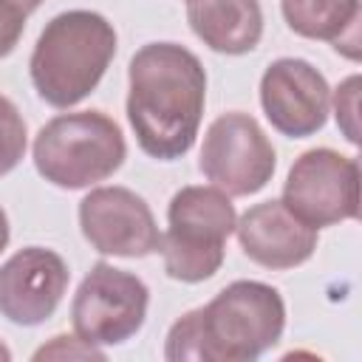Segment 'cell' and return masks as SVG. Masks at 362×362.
Returning a JSON list of instances; mask_svg holds the SVG:
<instances>
[{"label":"cell","instance_id":"cell-19","mask_svg":"<svg viewBox=\"0 0 362 362\" xmlns=\"http://www.w3.org/2000/svg\"><path fill=\"white\" fill-rule=\"evenodd\" d=\"M8 238H11V229H8V215H6V209L0 206V255H3V249L8 246Z\"/></svg>","mask_w":362,"mask_h":362},{"label":"cell","instance_id":"cell-9","mask_svg":"<svg viewBox=\"0 0 362 362\" xmlns=\"http://www.w3.org/2000/svg\"><path fill=\"white\" fill-rule=\"evenodd\" d=\"M82 238L99 255L147 257L161 249L153 209L127 187H96L79 201Z\"/></svg>","mask_w":362,"mask_h":362},{"label":"cell","instance_id":"cell-4","mask_svg":"<svg viewBox=\"0 0 362 362\" xmlns=\"http://www.w3.org/2000/svg\"><path fill=\"white\" fill-rule=\"evenodd\" d=\"M238 212L218 187H181L167 206V232L161 257L167 277L178 283H204L223 266L226 240L235 232Z\"/></svg>","mask_w":362,"mask_h":362},{"label":"cell","instance_id":"cell-11","mask_svg":"<svg viewBox=\"0 0 362 362\" xmlns=\"http://www.w3.org/2000/svg\"><path fill=\"white\" fill-rule=\"evenodd\" d=\"M68 263L45 246H25L0 266V317L34 328L54 317L68 291Z\"/></svg>","mask_w":362,"mask_h":362},{"label":"cell","instance_id":"cell-6","mask_svg":"<svg viewBox=\"0 0 362 362\" xmlns=\"http://www.w3.org/2000/svg\"><path fill=\"white\" fill-rule=\"evenodd\" d=\"M150 288L133 272L105 260L93 263L71 303L74 334L96 348L122 345L136 337L147 320Z\"/></svg>","mask_w":362,"mask_h":362},{"label":"cell","instance_id":"cell-14","mask_svg":"<svg viewBox=\"0 0 362 362\" xmlns=\"http://www.w3.org/2000/svg\"><path fill=\"white\" fill-rule=\"evenodd\" d=\"M280 11L294 34L331 42L348 59H359V0H280Z\"/></svg>","mask_w":362,"mask_h":362},{"label":"cell","instance_id":"cell-13","mask_svg":"<svg viewBox=\"0 0 362 362\" xmlns=\"http://www.w3.org/2000/svg\"><path fill=\"white\" fill-rule=\"evenodd\" d=\"M187 23L206 48L226 57L255 51L263 37L257 0H187Z\"/></svg>","mask_w":362,"mask_h":362},{"label":"cell","instance_id":"cell-8","mask_svg":"<svg viewBox=\"0 0 362 362\" xmlns=\"http://www.w3.org/2000/svg\"><path fill=\"white\" fill-rule=\"evenodd\" d=\"M286 209L303 223L322 229L359 218V161L331 147L305 150L294 158L283 198Z\"/></svg>","mask_w":362,"mask_h":362},{"label":"cell","instance_id":"cell-10","mask_svg":"<svg viewBox=\"0 0 362 362\" xmlns=\"http://www.w3.org/2000/svg\"><path fill=\"white\" fill-rule=\"evenodd\" d=\"M260 107L280 136L308 139L328 122L331 88L311 62L280 57L260 76Z\"/></svg>","mask_w":362,"mask_h":362},{"label":"cell","instance_id":"cell-1","mask_svg":"<svg viewBox=\"0 0 362 362\" xmlns=\"http://www.w3.org/2000/svg\"><path fill=\"white\" fill-rule=\"evenodd\" d=\"M206 105V71L178 42H147L127 65V122L139 147L158 161L187 156Z\"/></svg>","mask_w":362,"mask_h":362},{"label":"cell","instance_id":"cell-5","mask_svg":"<svg viewBox=\"0 0 362 362\" xmlns=\"http://www.w3.org/2000/svg\"><path fill=\"white\" fill-rule=\"evenodd\" d=\"M204 362H252L277 345L286 328L280 291L260 280H235L198 308Z\"/></svg>","mask_w":362,"mask_h":362},{"label":"cell","instance_id":"cell-21","mask_svg":"<svg viewBox=\"0 0 362 362\" xmlns=\"http://www.w3.org/2000/svg\"><path fill=\"white\" fill-rule=\"evenodd\" d=\"M8 359H11V351H8V348L0 342V362H8Z\"/></svg>","mask_w":362,"mask_h":362},{"label":"cell","instance_id":"cell-18","mask_svg":"<svg viewBox=\"0 0 362 362\" xmlns=\"http://www.w3.org/2000/svg\"><path fill=\"white\" fill-rule=\"evenodd\" d=\"M25 20H28L25 11L0 0V59L8 57L17 48V42L23 37V28H25Z\"/></svg>","mask_w":362,"mask_h":362},{"label":"cell","instance_id":"cell-7","mask_svg":"<svg viewBox=\"0 0 362 362\" xmlns=\"http://www.w3.org/2000/svg\"><path fill=\"white\" fill-rule=\"evenodd\" d=\"M277 167V153L255 116L232 110L221 113L204 133L198 170L229 198L260 192Z\"/></svg>","mask_w":362,"mask_h":362},{"label":"cell","instance_id":"cell-20","mask_svg":"<svg viewBox=\"0 0 362 362\" xmlns=\"http://www.w3.org/2000/svg\"><path fill=\"white\" fill-rule=\"evenodd\" d=\"M3 3H11V6H17L20 11L31 14V11H37V8H40V3H42V0H3Z\"/></svg>","mask_w":362,"mask_h":362},{"label":"cell","instance_id":"cell-2","mask_svg":"<svg viewBox=\"0 0 362 362\" xmlns=\"http://www.w3.org/2000/svg\"><path fill=\"white\" fill-rule=\"evenodd\" d=\"M116 57V28L99 11L71 8L51 17L37 37L28 74L37 96L51 107L79 105Z\"/></svg>","mask_w":362,"mask_h":362},{"label":"cell","instance_id":"cell-12","mask_svg":"<svg viewBox=\"0 0 362 362\" xmlns=\"http://www.w3.org/2000/svg\"><path fill=\"white\" fill-rule=\"evenodd\" d=\"M243 255L272 272L303 266L317 252V229L286 209L283 201H263L246 209L235 223Z\"/></svg>","mask_w":362,"mask_h":362},{"label":"cell","instance_id":"cell-16","mask_svg":"<svg viewBox=\"0 0 362 362\" xmlns=\"http://www.w3.org/2000/svg\"><path fill=\"white\" fill-rule=\"evenodd\" d=\"M359 76H348L337 90H334V116L342 130V136L351 144H359Z\"/></svg>","mask_w":362,"mask_h":362},{"label":"cell","instance_id":"cell-15","mask_svg":"<svg viewBox=\"0 0 362 362\" xmlns=\"http://www.w3.org/2000/svg\"><path fill=\"white\" fill-rule=\"evenodd\" d=\"M25 147H28L25 119L20 116L11 99L0 96V178L8 175L23 161Z\"/></svg>","mask_w":362,"mask_h":362},{"label":"cell","instance_id":"cell-17","mask_svg":"<svg viewBox=\"0 0 362 362\" xmlns=\"http://www.w3.org/2000/svg\"><path fill=\"white\" fill-rule=\"evenodd\" d=\"M34 359L37 362L40 359H99L102 362L105 351L90 345V342H85V339H79L76 334L74 337L57 334V337H51V342H45L42 348L34 351Z\"/></svg>","mask_w":362,"mask_h":362},{"label":"cell","instance_id":"cell-3","mask_svg":"<svg viewBox=\"0 0 362 362\" xmlns=\"http://www.w3.org/2000/svg\"><path fill=\"white\" fill-rule=\"evenodd\" d=\"M37 173L59 189H85L110 178L127 156L122 127L102 110L54 116L34 139Z\"/></svg>","mask_w":362,"mask_h":362}]
</instances>
